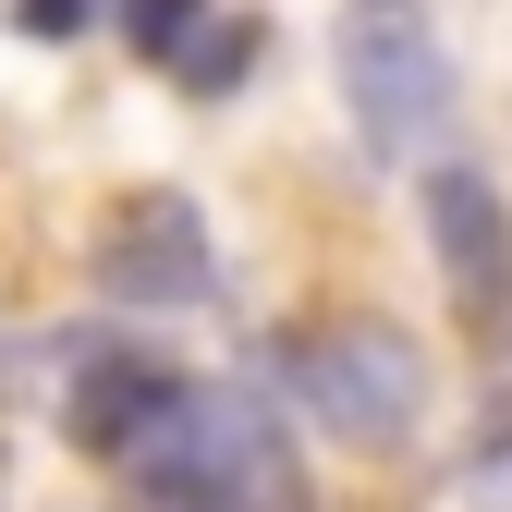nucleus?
I'll list each match as a JSON object with an SVG mask.
<instances>
[{
  "label": "nucleus",
  "mask_w": 512,
  "mask_h": 512,
  "mask_svg": "<svg viewBox=\"0 0 512 512\" xmlns=\"http://www.w3.org/2000/svg\"><path fill=\"white\" fill-rule=\"evenodd\" d=\"M110 464L147 488V512H305V476H293V452H281L269 403L196 391V378H171L159 415L122 439Z\"/></svg>",
  "instance_id": "obj_1"
},
{
  "label": "nucleus",
  "mask_w": 512,
  "mask_h": 512,
  "mask_svg": "<svg viewBox=\"0 0 512 512\" xmlns=\"http://www.w3.org/2000/svg\"><path fill=\"white\" fill-rule=\"evenodd\" d=\"M281 378H293V403L354 439V452H391V439H415L427 415V354L403 317H378V305H330V317H293L281 330Z\"/></svg>",
  "instance_id": "obj_2"
},
{
  "label": "nucleus",
  "mask_w": 512,
  "mask_h": 512,
  "mask_svg": "<svg viewBox=\"0 0 512 512\" xmlns=\"http://www.w3.org/2000/svg\"><path fill=\"white\" fill-rule=\"evenodd\" d=\"M330 49H342L354 135L391 171H415L439 147V122H452V37H439V13H427V0H342Z\"/></svg>",
  "instance_id": "obj_3"
},
{
  "label": "nucleus",
  "mask_w": 512,
  "mask_h": 512,
  "mask_svg": "<svg viewBox=\"0 0 512 512\" xmlns=\"http://www.w3.org/2000/svg\"><path fill=\"white\" fill-rule=\"evenodd\" d=\"M98 281H110L122 305H208V293H220V256H208L196 196H171V183L110 196V220H98Z\"/></svg>",
  "instance_id": "obj_4"
},
{
  "label": "nucleus",
  "mask_w": 512,
  "mask_h": 512,
  "mask_svg": "<svg viewBox=\"0 0 512 512\" xmlns=\"http://www.w3.org/2000/svg\"><path fill=\"white\" fill-rule=\"evenodd\" d=\"M415 208H427V244H439L452 305H464V317H500V305H512V208H500V183L464 171V159H427Z\"/></svg>",
  "instance_id": "obj_5"
},
{
  "label": "nucleus",
  "mask_w": 512,
  "mask_h": 512,
  "mask_svg": "<svg viewBox=\"0 0 512 512\" xmlns=\"http://www.w3.org/2000/svg\"><path fill=\"white\" fill-rule=\"evenodd\" d=\"M159 391H171V366L135 354V342H74L61 354V415H74L86 452H122V439L159 415Z\"/></svg>",
  "instance_id": "obj_6"
},
{
  "label": "nucleus",
  "mask_w": 512,
  "mask_h": 512,
  "mask_svg": "<svg viewBox=\"0 0 512 512\" xmlns=\"http://www.w3.org/2000/svg\"><path fill=\"white\" fill-rule=\"evenodd\" d=\"M256 49H269V25H256V13H220V25L196 13L171 61H183V86H196V98H220V86H244V74H256Z\"/></svg>",
  "instance_id": "obj_7"
},
{
  "label": "nucleus",
  "mask_w": 512,
  "mask_h": 512,
  "mask_svg": "<svg viewBox=\"0 0 512 512\" xmlns=\"http://www.w3.org/2000/svg\"><path fill=\"white\" fill-rule=\"evenodd\" d=\"M464 500H476V512H512V415L464 452Z\"/></svg>",
  "instance_id": "obj_8"
},
{
  "label": "nucleus",
  "mask_w": 512,
  "mask_h": 512,
  "mask_svg": "<svg viewBox=\"0 0 512 512\" xmlns=\"http://www.w3.org/2000/svg\"><path fill=\"white\" fill-rule=\"evenodd\" d=\"M196 13H208V0H122V25H135V49H147V61H171Z\"/></svg>",
  "instance_id": "obj_9"
},
{
  "label": "nucleus",
  "mask_w": 512,
  "mask_h": 512,
  "mask_svg": "<svg viewBox=\"0 0 512 512\" xmlns=\"http://www.w3.org/2000/svg\"><path fill=\"white\" fill-rule=\"evenodd\" d=\"M13 13H25L37 37H49V25H61V37H74V25H86V0H13Z\"/></svg>",
  "instance_id": "obj_10"
}]
</instances>
